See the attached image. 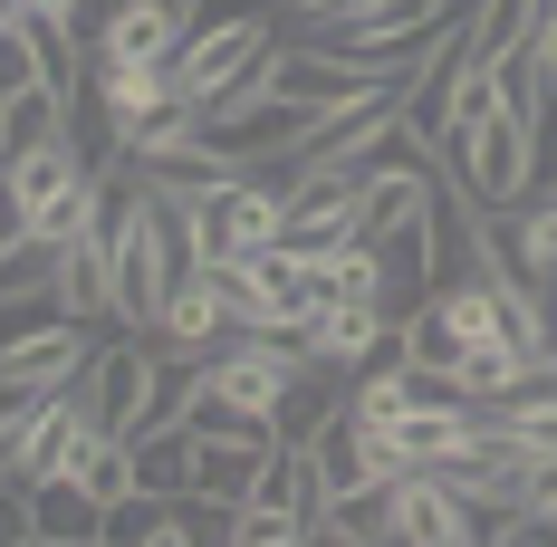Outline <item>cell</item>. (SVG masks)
I'll list each match as a JSON object with an SVG mask.
<instances>
[{
	"mask_svg": "<svg viewBox=\"0 0 557 547\" xmlns=\"http://www.w3.org/2000/svg\"><path fill=\"white\" fill-rule=\"evenodd\" d=\"M308 365V346L298 336H250V327H231L212 356H202V384L222 394L231 413H250V423H270L278 413V394H288V375Z\"/></svg>",
	"mask_w": 557,
	"mask_h": 547,
	"instance_id": "5",
	"label": "cell"
},
{
	"mask_svg": "<svg viewBox=\"0 0 557 547\" xmlns=\"http://www.w3.org/2000/svg\"><path fill=\"white\" fill-rule=\"evenodd\" d=\"M443 10H471V0H443Z\"/></svg>",
	"mask_w": 557,
	"mask_h": 547,
	"instance_id": "24",
	"label": "cell"
},
{
	"mask_svg": "<svg viewBox=\"0 0 557 547\" xmlns=\"http://www.w3.org/2000/svg\"><path fill=\"white\" fill-rule=\"evenodd\" d=\"M529 20H539V0H471L461 10V49L481 58V67H500V58L529 49Z\"/></svg>",
	"mask_w": 557,
	"mask_h": 547,
	"instance_id": "15",
	"label": "cell"
},
{
	"mask_svg": "<svg viewBox=\"0 0 557 547\" xmlns=\"http://www.w3.org/2000/svg\"><path fill=\"white\" fill-rule=\"evenodd\" d=\"M49 298L67 308V318H87V327H115V308H107V240H97V231L49 250Z\"/></svg>",
	"mask_w": 557,
	"mask_h": 547,
	"instance_id": "13",
	"label": "cell"
},
{
	"mask_svg": "<svg viewBox=\"0 0 557 547\" xmlns=\"http://www.w3.org/2000/svg\"><path fill=\"white\" fill-rule=\"evenodd\" d=\"M298 346H308L318 365H336V375H356V365H375L394 346V308L385 298H318L308 327H298Z\"/></svg>",
	"mask_w": 557,
	"mask_h": 547,
	"instance_id": "8",
	"label": "cell"
},
{
	"mask_svg": "<svg viewBox=\"0 0 557 547\" xmlns=\"http://www.w3.org/2000/svg\"><path fill=\"white\" fill-rule=\"evenodd\" d=\"M193 212V240H202V270H231L250 250L278 240V212H288V173H231L212 192H173Z\"/></svg>",
	"mask_w": 557,
	"mask_h": 547,
	"instance_id": "2",
	"label": "cell"
},
{
	"mask_svg": "<svg viewBox=\"0 0 557 547\" xmlns=\"http://www.w3.org/2000/svg\"><path fill=\"white\" fill-rule=\"evenodd\" d=\"M145 375H154V336L135 327H107L87 346V365H77V403H87V423H107V433H135V403H145Z\"/></svg>",
	"mask_w": 557,
	"mask_h": 547,
	"instance_id": "6",
	"label": "cell"
},
{
	"mask_svg": "<svg viewBox=\"0 0 557 547\" xmlns=\"http://www.w3.org/2000/svg\"><path fill=\"white\" fill-rule=\"evenodd\" d=\"M125 451H135V490H164V499H183V490H193V471H202V433H193V423L135 433Z\"/></svg>",
	"mask_w": 557,
	"mask_h": 547,
	"instance_id": "14",
	"label": "cell"
},
{
	"mask_svg": "<svg viewBox=\"0 0 557 547\" xmlns=\"http://www.w3.org/2000/svg\"><path fill=\"white\" fill-rule=\"evenodd\" d=\"M29 403H39V394H29V384H10V375H0V442H10V423H20V413H29Z\"/></svg>",
	"mask_w": 557,
	"mask_h": 547,
	"instance_id": "22",
	"label": "cell"
},
{
	"mask_svg": "<svg viewBox=\"0 0 557 547\" xmlns=\"http://www.w3.org/2000/svg\"><path fill=\"white\" fill-rule=\"evenodd\" d=\"M509 231V260H519V270L529 278H557V192H529V202H519V212H500Z\"/></svg>",
	"mask_w": 557,
	"mask_h": 547,
	"instance_id": "17",
	"label": "cell"
},
{
	"mask_svg": "<svg viewBox=\"0 0 557 547\" xmlns=\"http://www.w3.org/2000/svg\"><path fill=\"white\" fill-rule=\"evenodd\" d=\"M183 145H202V107H193V97H173L164 115H145V125L115 135V154H135V173H145V164H173Z\"/></svg>",
	"mask_w": 557,
	"mask_h": 547,
	"instance_id": "16",
	"label": "cell"
},
{
	"mask_svg": "<svg viewBox=\"0 0 557 547\" xmlns=\"http://www.w3.org/2000/svg\"><path fill=\"white\" fill-rule=\"evenodd\" d=\"M173 10H202V0H173Z\"/></svg>",
	"mask_w": 557,
	"mask_h": 547,
	"instance_id": "23",
	"label": "cell"
},
{
	"mask_svg": "<svg viewBox=\"0 0 557 547\" xmlns=\"http://www.w3.org/2000/svg\"><path fill=\"white\" fill-rule=\"evenodd\" d=\"M308 115L318 107H298V97H278L270 77H250V87H231L222 107H202V135L222 145L231 164H250V173H278L298 145H308Z\"/></svg>",
	"mask_w": 557,
	"mask_h": 547,
	"instance_id": "4",
	"label": "cell"
},
{
	"mask_svg": "<svg viewBox=\"0 0 557 547\" xmlns=\"http://www.w3.org/2000/svg\"><path fill=\"white\" fill-rule=\"evenodd\" d=\"M0 547H29V490L0 481Z\"/></svg>",
	"mask_w": 557,
	"mask_h": 547,
	"instance_id": "21",
	"label": "cell"
},
{
	"mask_svg": "<svg viewBox=\"0 0 557 547\" xmlns=\"http://www.w3.org/2000/svg\"><path fill=\"white\" fill-rule=\"evenodd\" d=\"M87 538H107V499L87 490V481H39L29 490V547H87Z\"/></svg>",
	"mask_w": 557,
	"mask_h": 547,
	"instance_id": "12",
	"label": "cell"
},
{
	"mask_svg": "<svg viewBox=\"0 0 557 547\" xmlns=\"http://www.w3.org/2000/svg\"><path fill=\"white\" fill-rule=\"evenodd\" d=\"M231 538H240V547H298V538H318V529H308V519H288V509H260V499H240Z\"/></svg>",
	"mask_w": 557,
	"mask_h": 547,
	"instance_id": "19",
	"label": "cell"
},
{
	"mask_svg": "<svg viewBox=\"0 0 557 547\" xmlns=\"http://www.w3.org/2000/svg\"><path fill=\"white\" fill-rule=\"evenodd\" d=\"M87 97H97V115H107V135H125V125L164 115L183 87H173V58H164V67H115V58H87Z\"/></svg>",
	"mask_w": 557,
	"mask_h": 547,
	"instance_id": "11",
	"label": "cell"
},
{
	"mask_svg": "<svg viewBox=\"0 0 557 547\" xmlns=\"http://www.w3.org/2000/svg\"><path fill=\"white\" fill-rule=\"evenodd\" d=\"M39 77H58L49 39H39L29 20H0V97H20V87H39ZM58 87H67V77H58Z\"/></svg>",
	"mask_w": 557,
	"mask_h": 547,
	"instance_id": "18",
	"label": "cell"
},
{
	"mask_svg": "<svg viewBox=\"0 0 557 547\" xmlns=\"http://www.w3.org/2000/svg\"><path fill=\"white\" fill-rule=\"evenodd\" d=\"M519 58H529V67L557 87V0H539V20H529V49H519Z\"/></svg>",
	"mask_w": 557,
	"mask_h": 547,
	"instance_id": "20",
	"label": "cell"
},
{
	"mask_svg": "<svg viewBox=\"0 0 557 547\" xmlns=\"http://www.w3.org/2000/svg\"><path fill=\"white\" fill-rule=\"evenodd\" d=\"M222 278V308H231V327H250V336H298L308 327V308H318V270L288 250V240H270V250H250V260H231Z\"/></svg>",
	"mask_w": 557,
	"mask_h": 547,
	"instance_id": "3",
	"label": "cell"
},
{
	"mask_svg": "<svg viewBox=\"0 0 557 547\" xmlns=\"http://www.w3.org/2000/svg\"><path fill=\"white\" fill-rule=\"evenodd\" d=\"M145 336H154V346H173V356H212V346L231 336L222 278H212V270H193V278H183V288L164 298V308H154V327H145Z\"/></svg>",
	"mask_w": 557,
	"mask_h": 547,
	"instance_id": "9",
	"label": "cell"
},
{
	"mask_svg": "<svg viewBox=\"0 0 557 547\" xmlns=\"http://www.w3.org/2000/svg\"><path fill=\"white\" fill-rule=\"evenodd\" d=\"M385 538H404V547H461V538H481V519H471V499L451 490L443 471H394L385 481Z\"/></svg>",
	"mask_w": 557,
	"mask_h": 547,
	"instance_id": "7",
	"label": "cell"
},
{
	"mask_svg": "<svg viewBox=\"0 0 557 547\" xmlns=\"http://www.w3.org/2000/svg\"><path fill=\"white\" fill-rule=\"evenodd\" d=\"M270 49H278V20L260 0H202L193 29H183V49H173V87L193 107H222L231 87L270 77Z\"/></svg>",
	"mask_w": 557,
	"mask_h": 547,
	"instance_id": "1",
	"label": "cell"
},
{
	"mask_svg": "<svg viewBox=\"0 0 557 547\" xmlns=\"http://www.w3.org/2000/svg\"><path fill=\"white\" fill-rule=\"evenodd\" d=\"M183 29H193V10H173V0H125L107 20V39L87 58H115V67H164L173 49H183Z\"/></svg>",
	"mask_w": 557,
	"mask_h": 547,
	"instance_id": "10",
	"label": "cell"
}]
</instances>
